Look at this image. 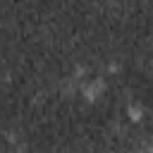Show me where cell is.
I'll return each mask as SVG.
<instances>
[{
  "label": "cell",
  "instance_id": "6da1fadb",
  "mask_svg": "<svg viewBox=\"0 0 153 153\" xmlns=\"http://www.w3.org/2000/svg\"><path fill=\"white\" fill-rule=\"evenodd\" d=\"M79 91H81V96H84L88 103H93V100H98V98L103 96V91H105V79H103V76L86 79V81L79 86Z\"/></svg>",
  "mask_w": 153,
  "mask_h": 153
},
{
  "label": "cell",
  "instance_id": "7a4b0ae2",
  "mask_svg": "<svg viewBox=\"0 0 153 153\" xmlns=\"http://www.w3.org/2000/svg\"><path fill=\"white\" fill-rule=\"evenodd\" d=\"M129 117L139 122V120L143 117V110H141V105H129Z\"/></svg>",
  "mask_w": 153,
  "mask_h": 153
}]
</instances>
